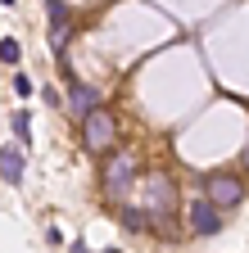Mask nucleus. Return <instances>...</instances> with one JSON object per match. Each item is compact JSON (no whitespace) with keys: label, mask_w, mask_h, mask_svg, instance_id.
Segmentation results:
<instances>
[{"label":"nucleus","mask_w":249,"mask_h":253,"mask_svg":"<svg viewBox=\"0 0 249 253\" xmlns=\"http://www.w3.org/2000/svg\"><path fill=\"white\" fill-rule=\"evenodd\" d=\"M132 181H136V158L132 154H113L109 163H104V195L122 199L132 190Z\"/></svg>","instance_id":"1"},{"label":"nucleus","mask_w":249,"mask_h":253,"mask_svg":"<svg viewBox=\"0 0 249 253\" xmlns=\"http://www.w3.org/2000/svg\"><path fill=\"white\" fill-rule=\"evenodd\" d=\"M14 136H18V145H32V118L27 113H14Z\"/></svg>","instance_id":"8"},{"label":"nucleus","mask_w":249,"mask_h":253,"mask_svg":"<svg viewBox=\"0 0 249 253\" xmlns=\"http://www.w3.org/2000/svg\"><path fill=\"white\" fill-rule=\"evenodd\" d=\"M82 136H86V149H109L113 145V118L104 113V109H91L86 113V122H82Z\"/></svg>","instance_id":"2"},{"label":"nucleus","mask_w":249,"mask_h":253,"mask_svg":"<svg viewBox=\"0 0 249 253\" xmlns=\"http://www.w3.org/2000/svg\"><path fill=\"white\" fill-rule=\"evenodd\" d=\"M68 104H73V113H82V118H86L91 109L100 104V90H96V86H82V82H73V77H68Z\"/></svg>","instance_id":"5"},{"label":"nucleus","mask_w":249,"mask_h":253,"mask_svg":"<svg viewBox=\"0 0 249 253\" xmlns=\"http://www.w3.org/2000/svg\"><path fill=\"white\" fill-rule=\"evenodd\" d=\"M217 226H222V217H217V204H213V199H199V204L191 208V231H195V235H213Z\"/></svg>","instance_id":"4"},{"label":"nucleus","mask_w":249,"mask_h":253,"mask_svg":"<svg viewBox=\"0 0 249 253\" xmlns=\"http://www.w3.org/2000/svg\"><path fill=\"white\" fill-rule=\"evenodd\" d=\"M168 199H172L168 176H149V204H154V212H163V208H168Z\"/></svg>","instance_id":"7"},{"label":"nucleus","mask_w":249,"mask_h":253,"mask_svg":"<svg viewBox=\"0 0 249 253\" xmlns=\"http://www.w3.org/2000/svg\"><path fill=\"white\" fill-rule=\"evenodd\" d=\"M204 195H208L217 208H231V204L245 199V185H240L236 176H208V181H204Z\"/></svg>","instance_id":"3"},{"label":"nucleus","mask_w":249,"mask_h":253,"mask_svg":"<svg viewBox=\"0 0 249 253\" xmlns=\"http://www.w3.org/2000/svg\"><path fill=\"white\" fill-rule=\"evenodd\" d=\"M14 90H18V95H32V82H27V77L18 73V77H14Z\"/></svg>","instance_id":"10"},{"label":"nucleus","mask_w":249,"mask_h":253,"mask_svg":"<svg viewBox=\"0 0 249 253\" xmlns=\"http://www.w3.org/2000/svg\"><path fill=\"white\" fill-rule=\"evenodd\" d=\"M18 41H0V59H5V63H18Z\"/></svg>","instance_id":"9"},{"label":"nucleus","mask_w":249,"mask_h":253,"mask_svg":"<svg viewBox=\"0 0 249 253\" xmlns=\"http://www.w3.org/2000/svg\"><path fill=\"white\" fill-rule=\"evenodd\" d=\"M0 5H14V0H0Z\"/></svg>","instance_id":"12"},{"label":"nucleus","mask_w":249,"mask_h":253,"mask_svg":"<svg viewBox=\"0 0 249 253\" xmlns=\"http://www.w3.org/2000/svg\"><path fill=\"white\" fill-rule=\"evenodd\" d=\"M245 163H249V145H245Z\"/></svg>","instance_id":"11"},{"label":"nucleus","mask_w":249,"mask_h":253,"mask_svg":"<svg viewBox=\"0 0 249 253\" xmlns=\"http://www.w3.org/2000/svg\"><path fill=\"white\" fill-rule=\"evenodd\" d=\"M0 176H5L9 185H18V181H23V149H14V145L0 149Z\"/></svg>","instance_id":"6"}]
</instances>
